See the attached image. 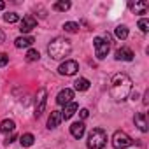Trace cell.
I'll use <instances>...</instances> for the list:
<instances>
[{
	"label": "cell",
	"mask_w": 149,
	"mask_h": 149,
	"mask_svg": "<svg viewBox=\"0 0 149 149\" xmlns=\"http://www.w3.org/2000/svg\"><path fill=\"white\" fill-rule=\"evenodd\" d=\"M132 79L126 76L125 72H119V74H114L112 79H111V97L116 100V102H123L128 98L130 91H132Z\"/></svg>",
	"instance_id": "6da1fadb"
},
{
	"label": "cell",
	"mask_w": 149,
	"mask_h": 149,
	"mask_svg": "<svg viewBox=\"0 0 149 149\" xmlns=\"http://www.w3.org/2000/svg\"><path fill=\"white\" fill-rule=\"evenodd\" d=\"M70 51H72V44H70V40H67L63 37H56L47 46V53L53 60H63L65 56L70 54Z\"/></svg>",
	"instance_id": "7a4b0ae2"
},
{
	"label": "cell",
	"mask_w": 149,
	"mask_h": 149,
	"mask_svg": "<svg viewBox=\"0 0 149 149\" xmlns=\"http://www.w3.org/2000/svg\"><path fill=\"white\" fill-rule=\"evenodd\" d=\"M107 144V133L105 130L102 128H93L88 135V140H86V146L88 149H104Z\"/></svg>",
	"instance_id": "3957f363"
},
{
	"label": "cell",
	"mask_w": 149,
	"mask_h": 149,
	"mask_svg": "<svg viewBox=\"0 0 149 149\" xmlns=\"http://www.w3.org/2000/svg\"><path fill=\"white\" fill-rule=\"evenodd\" d=\"M93 47H95V54L98 60H104L109 51H111V35L109 33H104V37H97L93 40Z\"/></svg>",
	"instance_id": "277c9868"
},
{
	"label": "cell",
	"mask_w": 149,
	"mask_h": 149,
	"mask_svg": "<svg viewBox=\"0 0 149 149\" xmlns=\"http://www.w3.org/2000/svg\"><path fill=\"white\" fill-rule=\"evenodd\" d=\"M132 144H133V140L130 139V135L125 133V132H121V130H118V132L112 135V147H114V149H126V147H130Z\"/></svg>",
	"instance_id": "5b68a950"
},
{
	"label": "cell",
	"mask_w": 149,
	"mask_h": 149,
	"mask_svg": "<svg viewBox=\"0 0 149 149\" xmlns=\"http://www.w3.org/2000/svg\"><path fill=\"white\" fill-rule=\"evenodd\" d=\"M77 70H79V65L76 60H65L58 67V74H61V76H76Z\"/></svg>",
	"instance_id": "8992f818"
},
{
	"label": "cell",
	"mask_w": 149,
	"mask_h": 149,
	"mask_svg": "<svg viewBox=\"0 0 149 149\" xmlns=\"http://www.w3.org/2000/svg\"><path fill=\"white\" fill-rule=\"evenodd\" d=\"M46 102H47V91L46 88H40L35 98V118H40L44 109H46Z\"/></svg>",
	"instance_id": "52a82bcc"
},
{
	"label": "cell",
	"mask_w": 149,
	"mask_h": 149,
	"mask_svg": "<svg viewBox=\"0 0 149 149\" xmlns=\"http://www.w3.org/2000/svg\"><path fill=\"white\" fill-rule=\"evenodd\" d=\"M37 26V19L32 16V14H26L25 18H23V21H21V33H28V32H32L33 28Z\"/></svg>",
	"instance_id": "ba28073f"
},
{
	"label": "cell",
	"mask_w": 149,
	"mask_h": 149,
	"mask_svg": "<svg viewBox=\"0 0 149 149\" xmlns=\"http://www.w3.org/2000/svg\"><path fill=\"white\" fill-rule=\"evenodd\" d=\"M72 98H74V91H72L70 88H65V90H61V91L58 93L56 104H58V105H67V104L72 102Z\"/></svg>",
	"instance_id": "9c48e42d"
},
{
	"label": "cell",
	"mask_w": 149,
	"mask_h": 149,
	"mask_svg": "<svg viewBox=\"0 0 149 149\" xmlns=\"http://www.w3.org/2000/svg\"><path fill=\"white\" fill-rule=\"evenodd\" d=\"M84 132H86V126H84V123H83V121H76V123H72V126H70V133H72V137H74V139H81V137L84 135Z\"/></svg>",
	"instance_id": "30bf717a"
},
{
	"label": "cell",
	"mask_w": 149,
	"mask_h": 149,
	"mask_svg": "<svg viewBox=\"0 0 149 149\" xmlns=\"http://www.w3.org/2000/svg\"><path fill=\"white\" fill-rule=\"evenodd\" d=\"M77 104L76 102H70V104H67V105H63V111H60L61 112V119H70L74 114L77 112Z\"/></svg>",
	"instance_id": "8fae6325"
},
{
	"label": "cell",
	"mask_w": 149,
	"mask_h": 149,
	"mask_svg": "<svg viewBox=\"0 0 149 149\" xmlns=\"http://www.w3.org/2000/svg\"><path fill=\"white\" fill-rule=\"evenodd\" d=\"M128 7L135 13V14H146L147 13V9H149V2H146V0H142V2H130L128 4Z\"/></svg>",
	"instance_id": "7c38bea8"
},
{
	"label": "cell",
	"mask_w": 149,
	"mask_h": 149,
	"mask_svg": "<svg viewBox=\"0 0 149 149\" xmlns=\"http://www.w3.org/2000/svg\"><path fill=\"white\" fill-rule=\"evenodd\" d=\"M133 51L130 47H119L116 51V60H123V61H132L133 60Z\"/></svg>",
	"instance_id": "4fadbf2b"
},
{
	"label": "cell",
	"mask_w": 149,
	"mask_h": 149,
	"mask_svg": "<svg viewBox=\"0 0 149 149\" xmlns=\"http://www.w3.org/2000/svg\"><path fill=\"white\" fill-rule=\"evenodd\" d=\"M60 123H61V112L60 111H51V116L47 119V128L49 130H54Z\"/></svg>",
	"instance_id": "5bb4252c"
},
{
	"label": "cell",
	"mask_w": 149,
	"mask_h": 149,
	"mask_svg": "<svg viewBox=\"0 0 149 149\" xmlns=\"http://www.w3.org/2000/svg\"><path fill=\"white\" fill-rule=\"evenodd\" d=\"M133 121H135V126L140 130V132H147V121H146V114L144 112H139V114H135V118H133Z\"/></svg>",
	"instance_id": "9a60e30c"
},
{
	"label": "cell",
	"mask_w": 149,
	"mask_h": 149,
	"mask_svg": "<svg viewBox=\"0 0 149 149\" xmlns=\"http://www.w3.org/2000/svg\"><path fill=\"white\" fill-rule=\"evenodd\" d=\"M35 40H33V37H18L16 40H14V46L18 47V49H21V47H30L32 44H33Z\"/></svg>",
	"instance_id": "2e32d148"
},
{
	"label": "cell",
	"mask_w": 149,
	"mask_h": 149,
	"mask_svg": "<svg viewBox=\"0 0 149 149\" xmlns=\"http://www.w3.org/2000/svg\"><path fill=\"white\" fill-rule=\"evenodd\" d=\"M14 128H16V123L13 119H4L0 123V132L2 133H11V132H14Z\"/></svg>",
	"instance_id": "e0dca14e"
},
{
	"label": "cell",
	"mask_w": 149,
	"mask_h": 149,
	"mask_svg": "<svg viewBox=\"0 0 149 149\" xmlns=\"http://www.w3.org/2000/svg\"><path fill=\"white\" fill-rule=\"evenodd\" d=\"M74 88H76L77 91H86V90L90 88V81H88L86 77H79L76 83H74Z\"/></svg>",
	"instance_id": "ac0fdd59"
},
{
	"label": "cell",
	"mask_w": 149,
	"mask_h": 149,
	"mask_svg": "<svg viewBox=\"0 0 149 149\" xmlns=\"http://www.w3.org/2000/svg\"><path fill=\"white\" fill-rule=\"evenodd\" d=\"M114 35H116L119 40H125V39H128V28H126L125 25H119V26H116Z\"/></svg>",
	"instance_id": "d6986e66"
},
{
	"label": "cell",
	"mask_w": 149,
	"mask_h": 149,
	"mask_svg": "<svg viewBox=\"0 0 149 149\" xmlns=\"http://www.w3.org/2000/svg\"><path fill=\"white\" fill-rule=\"evenodd\" d=\"M19 142H21V146H23V147H30V146H33L35 137H33L32 133H25V135H21V137H19Z\"/></svg>",
	"instance_id": "ffe728a7"
},
{
	"label": "cell",
	"mask_w": 149,
	"mask_h": 149,
	"mask_svg": "<svg viewBox=\"0 0 149 149\" xmlns=\"http://www.w3.org/2000/svg\"><path fill=\"white\" fill-rule=\"evenodd\" d=\"M63 30L68 33H76V32H79V25L74 21H67V23H63Z\"/></svg>",
	"instance_id": "44dd1931"
},
{
	"label": "cell",
	"mask_w": 149,
	"mask_h": 149,
	"mask_svg": "<svg viewBox=\"0 0 149 149\" xmlns=\"http://www.w3.org/2000/svg\"><path fill=\"white\" fill-rule=\"evenodd\" d=\"M53 9L54 11H68L70 9V2H68V0H60V2H56L54 6H53Z\"/></svg>",
	"instance_id": "7402d4cb"
},
{
	"label": "cell",
	"mask_w": 149,
	"mask_h": 149,
	"mask_svg": "<svg viewBox=\"0 0 149 149\" xmlns=\"http://www.w3.org/2000/svg\"><path fill=\"white\" fill-rule=\"evenodd\" d=\"M4 21L6 23H18L19 21V16L16 13H7V14H4Z\"/></svg>",
	"instance_id": "603a6c76"
},
{
	"label": "cell",
	"mask_w": 149,
	"mask_h": 149,
	"mask_svg": "<svg viewBox=\"0 0 149 149\" xmlns=\"http://www.w3.org/2000/svg\"><path fill=\"white\" fill-rule=\"evenodd\" d=\"M39 58H40V54H39L37 49H28V53H26V60L28 61H37Z\"/></svg>",
	"instance_id": "cb8c5ba5"
},
{
	"label": "cell",
	"mask_w": 149,
	"mask_h": 149,
	"mask_svg": "<svg viewBox=\"0 0 149 149\" xmlns=\"http://www.w3.org/2000/svg\"><path fill=\"white\" fill-rule=\"evenodd\" d=\"M139 28H140L144 33L149 32V21H147V19H140V21H139Z\"/></svg>",
	"instance_id": "d4e9b609"
},
{
	"label": "cell",
	"mask_w": 149,
	"mask_h": 149,
	"mask_svg": "<svg viewBox=\"0 0 149 149\" xmlns=\"http://www.w3.org/2000/svg\"><path fill=\"white\" fill-rule=\"evenodd\" d=\"M9 63V56L6 53H0V67H6Z\"/></svg>",
	"instance_id": "484cf974"
},
{
	"label": "cell",
	"mask_w": 149,
	"mask_h": 149,
	"mask_svg": "<svg viewBox=\"0 0 149 149\" xmlns=\"http://www.w3.org/2000/svg\"><path fill=\"white\" fill-rule=\"evenodd\" d=\"M79 116H81V119H86V118L90 116V111H88V109H81V111H79Z\"/></svg>",
	"instance_id": "4316f807"
},
{
	"label": "cell",
	"mask_w": 149,
	"mask_h": 149,
	"mask_svg": "<svg viewBox=\"0 0 149 149\" xmlns=\"http://www.w3.org/2000/svg\"><path fill=\"white\" fill-rule=\"evenodd\" d=\"M14 140H16V135L13 133V135H9V137H7V139L4 140V142H6V144H11V142H14Z\"/></svg>",
	"instance_id": "83f0119b"
},
{
	"label": "cell",
	"mask_w": 149,
	"mask_h": 149,
	"mask_svg": "<svg viewBox=\"0 0 149 149\" xmlns=\"http://www.w3.org/2000/svg\"><path fill=\"white\" fill-rule=\"evenodd\" d=\"M4 40H6V35H4V32H2V30H0V44H2Z\"/></svg>",
	"instance_id": "f1b7e54d"
},
{
	"label": "cell",
	"mask_w": 149,
	"mask_h": 149,
	"mask_svg": "<svg viewBox=\"0 0 149 149\" xmlns=\"http://www.w3.org/2000/svg\"><path fill=\"white\" fill-rule=\"evenodd\" d=\"M2 9H6V2H0V11Z\"/></svg>",
	"instance_id": "f546056e"
}]
</instances>
